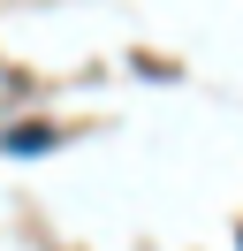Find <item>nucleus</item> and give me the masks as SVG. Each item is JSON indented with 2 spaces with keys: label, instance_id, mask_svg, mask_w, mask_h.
<instances>
[{
  "label": "nucleus",
  "instance_id": "f257e3e1",
  "mask_svg": "<svg viewBox=\"0 0 243 251\" xmlns=\"http://www.w3.org/2000/svg\"><path fill=\"white\" fill-rule=\"evenodd\" d=\"M8 145H15V152H46V145H53V129H15Z\"/></svg>",
  "mask_w": 243,
  "mask_h": 251
}]
</instances>
